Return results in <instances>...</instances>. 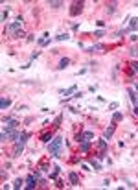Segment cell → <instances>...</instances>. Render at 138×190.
Returning a JSON list of instances; mask_svg holds the SVG:
<instances>
[{"label":"cell","instance_id":"ac0fdd59","mask_svg":"<svg viewBox=\"0 0 138 190\" xmlns=\"http://www.w3.org/2000/svg\"><path fill=\"white\" fill-rule=\"evenodd\" d=\"M122 118H123V115L118 111V113H114V115H112V122H114V124H118V122L122 120Z\"/></svg>","mask_w":138,"mask_h":190},{"label":"cell","instance_id":"44dd1931","mask_svg":"<svg viewBox=\"0 0 138 190\" xmlns=\"http://www.w3.org/2000/svg\"><path fill=\"white\" fill-rule=\"evenodd\" d=\"M90 166L94 168V172H100V170H101V164L98 163V161H94V159L90 161Z\"/></svg>","mask_w":138,"mask_h":190},{"label":"cell","instance_id":"8fae6325","mask_svg":"<svg viewBox=\"0 0 138 190\" xmlns=\"http://www.w3.org/2000/svg\"><path fill=\"white\" fill-rule=\"evenodd\" d=\"M50 43H52V39L48 37V35H43L41 39H37V44H39V46H48Z\"/></svg>","mask_w":138,"mask_h":190},{"label":"cell","instance_id":"ba28073f","mask_svg":"<svg viewBox=\"0 0 138 190\" xmlns=\"http://www.w3.org/2000/svg\"><path fill=\"white\" fill-rule=\"evenodd\" d=\"M81 9H83V2H74L72 4V9H70V15L75 17L78 13H81Z\"/></svg>","mask_w":138,"mask_h":190},{"label":"cell","instance_id":"d6986e66","mask_svg":"<svg viewBox=\"0 0 138 190\" xmlns=\"http://www.w3.org/2000/svg\"><path fill=\"white\" fill-rule=\"evenodd\" d=\"M59 172H61V168H59L57 164H55V166H53V172L50 174V179H55V177H57V175H59Z\"/></svg>","mask_w":138,"mask_h":190},{"label":"cell","instance_id":"52a82bcc","mask_svg":"<svg viewBox=\"0 0 138 190\" xmlns=\"http://www.w3.org/2000/svg\"><path fill=\"white\" fill-rule=\"evenodd\" d=\"M52 138H53V131H52V129H48V131H44L43 135H41V140H43L44 144H50Z\"/></svg>","mask_w":138,"mask_h":190},{"label":"cell","instance_id":"7a4b0ae2","mask_svg":"<svg viewBox=\"0 0 138 190\" xmlns=\"http://www.w3.org/2000/svg\"><path fill=\"white\" fill-rule=\"evenodd\" d=\"M61 146H63V138L61 137L52 138V142L48 144V153L52 157H61Z\"/></svg>","mask_w":138,"mask_h":190},{"label":"cell","instance_id":"f1b7e54d","mask_svg":"<svg viewBox=\"0 0 138 190\" xmlns=\"http://www.w3.org/2000/svg\"><path fill=\"white\" fill-rule=\"evenodd\" d=\"M8 15H9V11H8V9H6V11H2V20H6V19H8Z\"/></svg>","mask_w":138,"mask_h":190},{"label":"cell","instance_id":"83f0119b","mask_svg":"<svg viewBox=\"0 0 138 190\" xmlns=\"http://www.w3.org/2000/svg\"><path fill=\"white\" fill-rule=\"evenodd\" d=\"M109 109H110V111H114V109H118V102H112V103H110V105H109Z\"/></svg>","mask_w":138,"mask_h":190},{"label":"cell","instance_id":"4fadbf2b","mask_svg":"<svg viewBox=\"0 0 138 190\" xmlns=\"http://www.w3.org/2000/svg\"><path fill=\"white\" fill-rule=\"evenodd\" d=\"M68 179H70V185L72 186H75V185H78V174H75V172H70V174H68Z\"/></svg>","mask_w":138,"mask_h":190},{"label":"cell","instance_id":"2e32d148","mask_svg":"<svg viewBox=\"0 0 138 190\" xmlns=\"http://www.w3.org/2000/svg\"><path fill=\"white\" fill-rule=\"evenodd\" d=\"M11 105V100H8V98H2V100H0V109H8Z\"/></svg>","mask_w":138,"mask_h":190},{"label":"cell","instance_id":"7c38bea8","mask_svg":"<svg viewBox=\"0 0 138 190\" xmlns=\"http://www.w3.org/2000/svg\"><path fill=\"white\" fill-rule=\"evenodd\" d=\"M98 50H103V44H101V43H96V44H92L90 48H87L88 54H94V52H98Z\"/></svg>","mask_w":138,"mask_h":190},{"label":"cell","instance_id":"6da1fadb","mask_svg":"<svg viewBox=\"0 0 138 190\" xmlns=\"http://www.w3.org/2000/svg\"><path fill=\"white\" fill-rule=\"evenodd\" d=\"M28 138H30V133H26V131H22V133L18 135V138L15 140V148H13V157H18L20 153H22Z\"/></svg>","mask_w":138,"mask_h":190},{"label":"cell","instance_id":"30bf717a","mask_svg":"<svg viewBox=\"0 0 138 190\" xmlns=\"http://www.w3.org/2000/svg\"><path fill=\"white\" fill-rule=\"evenodd\" d=\"M114 129H116V124L112 122V124H110V125H109V128L105 129V135H103V137H105V138L109 140L110 137H112V135H114Z\"/></svg>","mask_w":138,"mask_h":190},{"label":"cell","instance_id":"603a6c76","mask_svg":"<svg viewBox=\"0 0 138 190\" xmlns=\"http://www.w3.org/2000/svg\"><path fill=\"white\" fill-rule=\"evenodd\" d=\"M68 39V33H57L55 35V41H66Z\"/></svg>","mask_w":138,"mask_h":190},{"label":"cell","instance_id":"9c48e42d","mask_svg":"<svg viewBox=\"0 0 138 190\" xmlns=\"http://www.w3.org/2000/svg\"><path fill=\"white\" fill-rule=\"evenodd\" d=\"M90 144H92V140H83V142H79V151L87 153L88 150H90Z\"/></svg>","mask_w":138,"mask_h":190},{"label":"cell","instance_id":"5bb4252c","mask_svg":"<svg viewBox=\"0 0 138 190\" xmlns=\"http://www.w3.org/2000/svg\"><path fill=\"white\" fill-rule=\"evenodd\" d=\"M136 26H138V17H133V19H131V24H129L127 30H129V32H134Z\"/></svg>","mask_w":138,"mask_h":190},{"label":"cell","instance_id":"8992f818","mask_svg":"<svg viewBox=\"0 0 138 190\" xmlns=\"http://www.w3.org/2000/svg\"><path fill=\"white\" fill-rule=\"evenodd\" d=\"M35 185H37V177L35 175H28L26 177V185H24V188H35Z\"/></svg>","mask_w":138,"mask_h":190},{"label":"cell","instance_id":"3957f363","mask_svg":"<svg viewBox=\"0 0 138 190\" xmlns=\"http://www.w3.org/2000/svg\"><path fill=\"white\" fill-rule=\"evenodd\" d=\"M22 22H24V19H22V17H17L15 22H11V24L8 26V32L13 35V37H17L18 32H22V30H20V28H22Z\"/></svg>","mask_w":138,"mask_h":190},{"label":"cell","instance_id":"7402d4cb","mask_svg":"<svg viewBox=\"0 0 138 190\" xmlns=\"http://www.w3.org/2000/svg\"><path fill=\"white\" fill-rule=\"evenodd\" d=\"M48 6H50V8H61L63 2H59V0H52V2H48Z\"/></svg>","mask_w":138,"mask_h":190},{"label":"cell","instance_id":"9a60e30c","mask_svg":"<svg viewBox=\"0 0 138 190\" xmlns=\"http://www.w3.org/2000/svg\"><path fill=\"white\" fill-rule=\"evenodd\" d=\"M68 65H70V59H68V57H63V59L59 61V67H57V68H59V70H63V68H66Z\"/></svg>","mask_w":138,"mask_h":190},{"label":"cell","instance_id":"484cf974","mask_svg":"<svg viewBox=\"0 0 138 190\" xmlns=\"http://www.w3.org/2000/svg\"><path fill=\"white\" fill-rule=\"evenodd\" d=\"M131 55H133V57H138V48H136V46L131 48Z\"/></svg>","mask_w":138,"mask_h":190},{"label":"cell","instance_id":"277c9868","mask_svg":"<svg viewBox=\"0 0 138 190\" xmlns=\"http://www.w3.org/2000/svg\"><path fill=\"white\" fill-rule=\"evenodd\" d=\"M92 138H94V133L92 131H83V133H78V137H75L78 142H83V140H92Z\"/></svg>","mask_w":138,"mask_h":190},{"label":"cell","instance_id":"e0dca14e","mask_svg":"<svg viewBox=\"0 0 138 190\" xmlns=\"http://www.w3.org/2000/svg\"><path fill=\"white\" fill-rule=\"evenodd\" d=\"M75 90H78V85H72L70 89H66V90H61V92H63L65 96H68V94H74Z\"/></svg>","mask_w":138,"mask_h":190},{"label":"cell","instance_id":"d4e9b609","mask_svg":"<svg viewBox=\"0 0 138 190\" xmlns=\"http://www.w3.org/2000/svg\"><path fill=\"white\" fill-rule=\"evenodd\" d=\"M20 186H24V181H22V179H17L15 185H13V188H20Z\"/></svg>","mask_w":138,"mask_h":190},{"label":"cell","instance_id":"4316f807","mask_svg":"<svg viewBox=\"0 0 138 190\" xmlns=\"http://www.w3.org/2000/svg\"><path fill=\"white\" fill-rule=\"evenodd\" d=\"M103 33H105L103 30H96V32H94V37H103Z\"/></svg>","mask_w":138,"mask_h":190},{"label":"cell","instance_id":"cb8c5ba5","mask_svg":"<svg viewBox=\"0 0 138 190\" xmlns=\"http://www.w3.org/2000/svg\"><path fill=\"white\" fill-rule=\"evenodd\" d=\"M131 70H133L134 74H138V61H133V63H131Z\"/></svg>","mask_w":138,"mask_h":190},{"label":"cell","instance_id":"f546056e","mask_svg":"<svg viewBox=\"0 0 138 190\" xmlns=\"http://www.w3.org/2000/svg\"><path fill=\"white\" fill-rule=\"evenodd\" d=\"M134 115H136V116H138V107H134Z\"/></svg>","mask_w":138,"mask_h":190},{"label":"cell","instance_id":"5b68a950","mask_svg":"<svg viewBox=\"0 0 138 190\" xmlns=\"http://www.w3.org/2000/svg\"><path fill=\"white\" fill-rule=\"evenodd\" d=\"M4 125L6 128H9V129H17V125H18V122L15 120V118H9V116H4Z\"/></svg>","mask_w":138,"mask_h":190},{"label":"cell","instance_id":"ffe728a7","mask_svg":"<svg viewBox=\"0 0 138 190\" xmlns=\"http://www.w3.org/2000/svg\"><path fill=\"white\" fill-rule=\"evenodd\" d=\"M114 11H116V2L107 6V13H109V15H114Z\"/></svg>","mask_w":138,"mask_h":190}]
</instances>
